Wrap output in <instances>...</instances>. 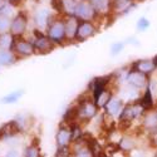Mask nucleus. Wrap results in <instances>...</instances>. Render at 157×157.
Instances as JSON below:
<instances>
[{"label":"nucleus","mask_w":157,"mask_h":157,"mask_svg":"<svg viewBox=\"0 0 157 157\" xmlns=\"http://www.w3.org/2000/svg\"><path fill=\"white\" fill-rule=\"evenodd\" d=\"M97 14L98 13L89 0H79V2H77L73 15L81 21H90L97 17Z\"/></svg>","instance_id":"nucleus-3"},{"label":"nucleus","mask_w":157,"mask_h":157,"mask_svg":"<svg viewBox=\"0 0 157 157\" xmlns=\"http://www.w3.org/2000/svg\"><path fill=\"white\" fill-rule=\"evenodd\" d=\"M49 19H50V14L47 9H40L35 13V24H36V29H44L48 28L49 25Z\"/></svg>","instance_id":"nucleus-17"},{"label":"nucleus","mask_w":157,"mask_h":157,"mask_svg":"<svg viewBox=\"0 0 157 157\" xmlns=\"http://www.w3.org/2000/svg\"><path fill=\"white\" fill-rule=\"evenodd\" d=\"M132 69L138 71V72L150 77L157 68H156V65H155L152 59H138V60H135L132 63Z\"/></svg>","instance_id":"nucleus-12"},{"label":"nucleus","mask_w":157,"mask_h":157,"mask_svg":"<svg viewBox=\"0 0 157 157\" xmlns=\"http://www.w3.org/2000/svg\"><path fill=\"white\" fill-rule=\"evenodd\" d=\"M152 60H153V63H155V65H156V68H157V54L152 58Z\"/></svg>","instance_id":"nucleus-34"},{"label":"nucleus","mask_w":157,"mask_h":157,"mask_svg":"<svg viewBox=\"0 0 157 157\" xmlns=\"http://www.w3.org/2000/svg\"><path fill=\"white\" fill-rule=\"evenodd\" d=\"M138 102L142 104V107L145 108L146 111H150V109L153 108V104H155V102H153V93H152V90H151V88H150L148 84L145 88V93H143V97H141Z\"/></svg>","instance_id":"nucleus-19"},{"label":"nucleus","mask_w":157,"mask_h":157,"mask_svg":"<svg viewBox=\"0 0 157 157\" xmlns=\"http://www.w3.org/2000/svg\"><path fill=\"white\" fill-rule=\"evenodd\" d=\"M15 62V57L11 50L0 49V65H10Z\"/></svg>","instance_id":"nucleus-22"},{"label":"nucleus","mask_w":157,"mask_h":157,"mask_svg":"<svg viewBox=\"0 0 157 157\" xmlns=\"http://www.w3.org/2000/svg\"><path fill=\"white\" fill-rule=\"evenodd\" d=\"M97 29L94 27V24H92L90 21H81L78 25V30L75 34V40L78 42H83L86 39L93 36L96 34Z\"/></svg>","instance_id":"nucleus-8"},{"label":"nucleus","mask_w":157,"mask_h":157,"mask_svg":"<svg viewBox=\"0 0 157 157\" xmlns=\"http://www.w3.org/2000/svg\"><path fill=\"white\" fill-rule=\"evenodd\" d=\"M4 6V3H3V0H0V9H2Z\"/></svg>","instance_id":"nucleus-35"},{"label":"nucleus","mask_w":157,"mask_h":157,"mask_svg":"<svg viewBox=\"0 0 157 157\" xmlns=\"http://www.w3.org/2000/svg\"><path fill=\"white\" fill-rule=\"evenodd\" d=\"M24 157H40V150L35 145H30L29 147L25 148Z\"/></svg>","instance_id":"nucleus-26"},{"label":"nucleus","mask_w":157,"mask_h":157,"mask_svg":"<svg viewBox=\"0 0 157 157\" xmlns=\"http://www.w3.org/2000/svg\"><path fill=\"white\" fill-rule=\"evenodd\" d=\"M123 49H124V43H123V42L113 43V44L111 45V54H112V56H117V54H120Z\"/></svg>","instance_id":"nucleus-28"},{"label":"nucleus","mask_w":157,"mask_h":157,"mask_svg":"<svg viewBox=\"0 0 157 157\" xmlns=\"http://www.w3.org/2000/svg\"><path fill=\"white\" fill-rule=\"evenodd\" d=\"M118 150L123 152H133L137 150V141L131 136H123L118 143Z\"/></svg>","instance_id":"nucleus-18"},{"label":"nucleus","mask_w":157,"mask_h":157,"mask_svg":"<svg viewBox=\"0 0 157 157\" xmlns=\"http://www.w3.org/2000/svg\"><path fill=\"white\" fill-rule=\"evenodd\" d=\"M111 98H112V93L109 92V90H103V92L94 99V103H96V106L98 107V108H104L106 107V104L111 101Z\"/></svg>","instance_id":"nucleus-20"},{"label":"nucleus","mask_w":157,"mask_h":157,"mask_svg":"<svg viewBox=\"0 0 157 157\" xmlns=\"http://www.w3.org/2000/svg\"><path fill=\"white\" fill-rule=\"evenodd\" d=\"M13 44H14V36L11 34L0 35V49L13 50Z\"/></svg>","instance_id":"nucleus-23"},{"label":"nucleus","mask_w":157,"mask_h":157,"mask_svg":"<svg viewBox=\"0 0 157 157\" xmlns=\"http://www.w3.org/2000/svg\"><path fill=\"white\" fill-rule=\"evenodd\" d=\"M126 43L127 44H131V45H141V42L138 40V39L137 38H135V36H129L128 39H127V40H126Z\"/></svg>","instance_id":"nucleus-31"},{"label":"nucleus","mask_w":157,"mask_h":157,"mask_svg":"<svg viewBox=\"0 0 157 157\" xmlns=\"http://www.w3.org/2000/svg\"><path fill=\"white\" fill-rule=\"evenodd\" d=\"M72 156V151L69 150V147H62L58 148L57 151V157H71Z\"/></svg>","instance_id":"nucleus-30"},{"label":"nucleus","mask_w":157,"mask_h":157,"mask_svg":"<svg viewBox=\"0 0 157 157\" xmlns=\"http://www.w3.org/2000/svg\"><path fill=\"white\" fill-rule=\"evenodd\" d=\"M72 132H71V127H65V126H60L58 132L56 135V143L58 148L62 147H69V145L72 143Z\"/></svg>","instance_id":"nucleus-11"},{"label":"nucleus","mask_w":157,"mask_h":157,"mask_svg":"<svg viewBox=\"0 0 157 157\" xmlns=\"http://www.w3.org/2000/svg\"><path fill=\"white\" fill-rule=\"evenodd\" d=\"M5 157H19V153H18L15 150H10V151L6 153Z\"/></svg>","instance_id":"nucleus-32"},{"label":"nucleus","mask_w":157,"mask_h":157,"mask_svg":"<svg viewBox=\"0 0 157 157\" xmlns=\"http://www.w3.org/2000/svg\"><path fill=\"white\" fill-rule=\"evenodd\" d=\"M27 24H28V18L24 13H19V14L11 20L10 25V33L17 38L21 36L25 30H27Z\"/></svg>","instance_id":"nucleus-7"},{"label":"nucleus","mask_w":157,"mask_h":157,"mask_svg":"<svg viewBox=\"0 0 157 157\" xmlns=\"http://www.w3.org/2000/svg\"><path fill=\"white\" fill-rule=\"evenodd\" d=\"M50 4L54 10H57L59 13L64 11V0H50Z\"/></svg>","instance_id":"nucleus-29"},{"label":"nucleus","mask_w":157,"mask_h":157,"mask_svg":"<svg viewBox=\"0 0 157 157\" xmlns=\"http://www.w3.org/2000/svg\"><path fill=\"white\" fill-rule=\"evenodd\" d=\"M72 155L73 157H94L92 150L89 148L84 137L75 142V147L72 150Z\"/></svg>","instance_id":"nucleus-13"},{"label":"nucleus","mask_w":157,"mask_h":157,"mask_svg":"<svg viewBox=\"0 0 157 157\" xmlns=\"http://www.w3.org/2000/svg\"><path fill=\"white\" fill-rule=\"evenodd\" d=\"M97 13H107L111 6V0H89Z\"/></svg>","instance_id":"nucleus-21"},{"label":"nucleus","mask_w":157,"mask_h":157,"mask_svg":"<svg viewBox=\"0 0 157 157\" xmlns=\"http://www.w3.org/2000/svg\"><path fill=\"white\" fill-rule=\"evenodd\" d=\"M146 109L142 107V104L140 102H133V103H128L127 106L123 107L121 114H120V122L129 124L131 122H133L135 120L142 118L145 114Z\"/></svg>","instance_id":"nucleus-1"},{"label":"nucleus","mask_w":157,"mask_h":157,"mask_svg":"<svg viewBox=\"0 0 157 157\" xmlns=\"http://www.w3.org/2000/svg\"><path fill=\"white\" fill-rule=\"evenodd\" d=\"M150 27H151V21H150L147 18H145V17H141V18L137 20V23H136V29H137L138 32H141V33L148 30Z\"/></svg>","instance_id":"nucleus-25"},{"label":"nucleus","mask_w":157,"mask_h":157,"mask_svg":"<svg viewBox=\"0 0 157 157\" xmlns=\"http://www.w3.org/2000/svg\"><path fill=\"white\" fill-rule=\"evenodd\" d=\"M123 102L121 98H117V97H112L111 101L106 104V107H104V109H106V113L109 116V117H117L120 116L122 109H123Z\"/></svg>","instance_id":"nucleus-14"},{"label":"nucleus","mask_w":157,"mask_h":157,"mask_svg":"<svg viewBox=\"0 0 157 157\" xmlns=\"http://www.w3.org/2000/svg\"><path fill=\"white\" fill-rule=\"evenodd\" d=\"M20 2H21V0H9V3H10L11 5H18Z\"/></svg>","instance_id":"nucleus-33"},{"label":"nucleus","mask_w":157,"mask_h":157,"mask_svg":"<svg viewBox=\"0 0 157 157\" xmlns=\"http://www.w3.org/2000/svg\"><path fill=\"white\" fill-rule=\"evenodd\" d=\"M47 36L50 39L54 44H60L65 39V29H64V20L54 19L48 25V33Z\"/></svg>","instance_id":"nucleus-4"},{"label":"nucleus","mask_w":157,"mask_h":157,"mask_svg":"<svg viewBox=\"0 0 157 157\" xmlns=\"http://www.w3.org/2000/svg\"><path fill=\"white\" fill-rule=\"evenodd\" d=\"M36 2H39V0H36Z\"/></svg>","instance_id":"nucleus-37"},{"label":"nucleus","mask_w":157,"mask_h":157,"mask_svg":"<svg viewBox=\"0 0 157 157\" xmlns=\"http://www.w3.org/2000/svg\"><path fill=\"white\" fill-rule=\"evenodd\" d=\"M79 23H81V20L77 19L74 15H67V18L64 20L65 39H67V40H75V34H77Z\"/></svg>","instance_id":"nucleus-10"},{"label":"nucleus","mask_w":157,"mask_h":157,"mask_svg":"<svg viewBox=\"0 0 157 157\" xmlns=\"http://www.w3.org/2000/svg\"><path fill=\"white\" fill-rule=\"evenodd\" d=\"M71 157H73V155H72V156H71Z\"/></svg>","instance_id":"nucleus-36"},{"label":"nucleus","mask_w":157,"mask_h":157,"mask_svg":"<svg viewBox=\"0 0 157 157\" xmlns=\"http://www.w3.org/2000/svg\"><path fill=\"white\" fill-rule=\"evenodd\" d=\"M97 112H98V107L96 106L93 99L84 98L77 104V120L79 121L83 122L90 121L97 116Z\"/></svg>","instance_id":"nucleus-2"},{"label":"nucleus","mask_w":157,"mask_h":157,"mask_svg":"<svg viewBox=\"0 0 157 157\" xmlns=\"http://www.w3.org/2000/svg\"><path fill=\"white\" fill-rule=\"evenodd\" d=\"M13 50L15 52L18 56L21 57H30L35 53V47L33 43L25 40V39H21L20 36L17 38L14 36V44H13Z\"/></svg>","instance_id":"nucleus-6"},{"label":"nucleus","mask_w":157,"mask_h":157,"mask_svg":"<svg viewBox=\"0 0 157 157\" xmlns=\"http://www.w3.org/2000/svg\"><path fill=\"white\" fill-rule=\"evenodd\" d=\"M24 94V90L23 89H18V90H14L6 96H4L2 98V103H6V104H10V103H15L20 99V97Z\"/></svg>","instance_id":"nucleus-24"},{"label":"nucleus","mask_w":157,"mask_h":157,"mask_svg":"<svg viewBox=\"0 0 157 157\" xmlns=\"http://www.w3.org/2000/svg\"><path fill=\"white\" fill-rule=\"evenodd\" d=\"M142 127L150 133L157 132V109L152 108L145 112L142 117Z\"/></svg>","instance_id":"nucleus-9"},{"label":"nucleus","mask_w":157,"mask_h":157,"mask_svg":"<svg viewBox=\"0 0 157 157\" xmlns=\"http://www.w3.org/2000/svg\"><path fill=\"white\" fill-rule=\"evenodd\" d=\"M34 47H35V50H38L39 53H50L52 50L54 48V43L50 40V39L44 35L42 38H35V42H34Z\"/></svg>","instance_id":"nucleus-15"},{"label":"nucleus","mask_w":157,"mask_h":157,"mask_svg":"<svg viewBox=\"0 0 157 157\" xmlns=\"http://www.w3.org/2000/svg\"><path fill=\"white\" fill-rule=\"evenodd\" d=\"M111 6L118 14H126L135 6L133 0H112Z\"/></svg>","instance_id":"nucleus-16"},{"label":"nucleus","mask_w":157,"mask_h":157,"mask_svg":"<svg viewBox=\"0 0 157 157\" xmlns=\"http://www.w3.org/2000/svg\"><path fill=\"white\" fill-rule=\"evenodd\" d=\"M11 20L9 17L0 15V32H5L6 29H10Z\"/></svg>","instance_id":"nucleus-27"},{"label":"nucleus","mask_w":157,"mask_h":157,"mask_svg":"<svg viewBox=\"0 0 157 157\" xmlns=\"http://www.w3.org/2000/svg\"><path fill=\"white\" fill-rule=\"evenodd\" d=\"M148 79H150V77L146 75V74H143L138 71H135L131 68L128 72H127V75H126V82L128 86L131 87H133L136 89H145L148 84Z\"/></svg>","instance_id":"nucleus-5"}]
</instances>
